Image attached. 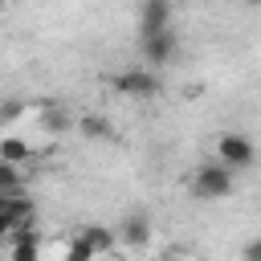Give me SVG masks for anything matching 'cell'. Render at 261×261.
<instances>
[{"label":"cell","instance_id":"1","mask_svg":"<svg viewBox=\"0 0 261 261\" xmlns=\"http://www.w3.org/2000/svg\"><path fill=\"white\" fill-rule=\"evenodd\" d=\"M192 196L196 200H224V196H232V188H237V171L232 167H224L220 159H208V163H200L196 171H192Z\"/></svg>","mask_w":261,"mask_h":261},{"label":"cell","instance_id":"2","mask_svg":"<svg viewBox=\"0 0 261 261\" xmlns=\"http://www.w3.org/2000/svg\"><path fill=\"white\" fill-rule=\"evenodd\" d=\"M179 53V33L175 29H155V33H139V57L147 69L171 65Z\"/></svg>","mask_w":261,"mask_h":261},{"label":"cell","instance_id":"3","mask_svg":"<svg viewBox=\"0 0 261 261\" xmlns=\"http://www.w3.org/2000/svg\"><path fill=\"white\" fill-rule=\"evenodd\" d=\"M110 86H114L118 94H126V98H155L163 82H159V73H155V69H147V65H130V69L114 73V77H110Z\"/></svg>","mask_w":261,"mask_h":261},{"label":"cell","instance_id":"4","mask_svg":"<svg viewBox=\"0 0 261 261\" xmlns=\"http://www.w3.org/2000/svg\"><path fill=\"white\" fill-rule=\"evenodd\" d=\"M216 159H220L224 167H232V171H249L253 159H257V147H253V139H245L241 130H228V135L216 139Z\"/></svg>","mask_w":261,"mask_h":261},{"label":"cell","instance_id":"5","mask_svg":"<svg viewBox=\"0 0 261 261\" xmlns=\"http://www.w3.org/2000/svg\"><path fill=\"white\" fill-rule=\"evenodd\" d=\"M171 29V0H143L139 8V33Z\"/></svg>","mask_w":261,"mask_h":261},{"label":"cell","instance_id":"6","mask_svg":"<svg viewBox=\"0 0 261 261\" xmlns=\"http://www.w3.org/2000/svg\"><path fill=\"white\" fill-rule=\"evenodd\" d=\"M118 241L130 245V249H143V245L151 241V220H147L143 212H130V216L118 224Z\"/></svg>","mask_w":261,"mask_h":261},{"label":"cell","instance_id":"7","mask_svg":"<svg viewBox=\"0 0 261 261\" xmlns=\"http://www.w3.org/2000/svg\"><path fill=\"white\" fill-rule=\"evenodd\" d=\"M73 237H82L94 253H110L114 249V228H106V224H82Z\"/></svg>","mask_w":261,"mask_h":261},{"label":"cell","instance_id":"8","mask_svg":"<svg viewBox=\"0 0 261 261\" xmlns=\"http://www.w3.org/2000/svg\"><path fill=\"white\" fill-rule=\"evenodd\" d=\"M0 159L4 163H29L33 159V143H24L20 135H0Z\"/></svg>","mask_w":261,"mask_h":261},{"label":"cell","instance_id":"9","mask_svg":"<svg viewBox=\"0 0 261 261\" xmlns=\"http://www.w3.org/2000/svg\"><path fill=\"white\" fill-rule=\"evenodd\" d=\"M77 130H82L86 139H110V135H114L110 118H102V114H82V118H77Z\"/></svg>","mask_w":261,"mask_h":261},{"label":"cell","instance_id":"10","mask_svg":"<svg viewBox=\"0 0 261 261\" xmlns=\"http://www.w3.org/2000/svg\"><path fill=\"white\" fill-rule=\"evenodd\" d=\"M41 122H45V130L49 135H61V130H69V126H77L61 106H45V114H41Z\"/></svg>","mask_w":261,"mask_h":261},{"label":"cell","instance_id":"11","mask_svg":"<svg viewBox=\"0 0 261 261\" xmlns=\"http://www.w3.org/2000/svg\"><path fill=\"white\" fill-rule=\"evenodd\" d=\"M33 241H41L37 220H20V224H12V232L4 237V245H33Z\"/></svg>","mask_w":261,"mask_h":261},{"label":"cell","instance_id":"12","mask_svg":"<svg viewBox=\"0 0 261 261\" xmlns=\"http://www.w3.org/2000/svg\"><path fill=\"white\" fill-rule=\"evenodd\" d=\"M0 192H24V171L0 159Z\"/></svg>","mask_w":261,"mask_h":261},{"label":"cell","instance_id":"13","mask_svg":"<svg viewBox=\"0 0 261 261\" xmlns=\"http://www.w3.org/2000/svg\"><path fill=\"white\" fill-rule=\"evenodd\" d=\"M65 261H98V253L82 241V237H69V245H65V253H61Z\"/></svg>","mask_w":261,"mask_h":261},{"label":"cell","instance_id":"14","mask_svg":"<svg viewBox=\"0 0 261 261\" xmlns=\"http://www.w3.org/2000/svg\"><path fill=\"white\" fill-rule=\"evenodd\" d=\"M8 261H41V241H33V245H8Z\"/></svg>","mask_w":261,"mask_h":261},{"label":"cell","instance_id":"15","mask_svg":"<svg viewBox=\"0 0 261 261\" xmlns=\"http://www.w3.org/2000/svg\"><path fill=\"white\" fill-rule=\"evenodd\" d=\"M241 261H261V237L245 241V249H241Z\"/></svg>","mask_w":261,"mask_h":261},{"label":"cell","instance_id":"16","mask_svg":"<svg viewBox=\"0 0 261 261\" xmlns=\"http://www.w3.org/2000/svg\"><path fill=\"white\" fill-rule=\"evenodd\" d=\"M20 110H24L20 102H4V106H0V122H12V118H16Z\"/></svg>","mask_w":261,"mask_h":261},{"label":"cell","instance_id":"17","mask_svg":"<svg viewBox=\"0 0 261 261\" xmlns=\"http://www.w3.org/2000/svg\"><path fill=\"white\" fill-rule=\"evenodd\" d=\"M12 224H16V220H12V216H8V212H4V208H0V241H4V237H8V232H12Z\"/></svg>","mask_w":261,"mask_h":261},{"label":"cell","instance_id":"18","mask_svg":"<svg viewBox=\"0 0 261 261\" xmlns=\"http://www.w3.org/2000/svg\"><path fill=\"white\" fill-rule=\"evenodd\" d=\"M4 4H8V0H0V8H4Z\"/></svg>","mask_w":261,"mask_h":261}]
</instances>
